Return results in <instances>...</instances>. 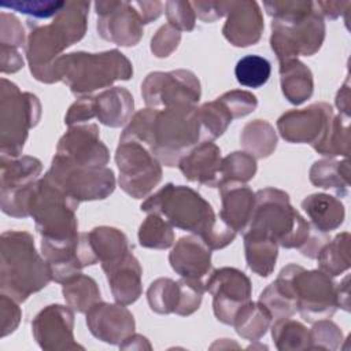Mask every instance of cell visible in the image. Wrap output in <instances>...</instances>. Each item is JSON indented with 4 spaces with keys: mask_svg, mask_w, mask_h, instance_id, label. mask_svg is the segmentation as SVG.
Wrapping results in <instances>:
<instances>
[{
    "mask_svg": "<svg viewBox=\"0 0 351 351\" xmlns=\"http://www.w3.org/2000/svg\"><path fill=\"white\" fill-rule=\"evenodd\" d=\"M141 211L159 214L171 226L199 236L211 250L226 247L237 234L214 214L208 202L184 185L166 184L141 204Z\"/></svg>",
    "mask_w": 351,
    "mask_h": 351,
    "instance_id": "cell-1",
    "label": "cell"
},
{
    "mask_svg": "<svg viewBox=\"0 0 351 351\" xmlns=\"http://www.w3.org/2000/svg\"><path fill=\"white\" fill-rule=\"evenodd\" d=\"M248 229L270 236L285 248H299L304 256L317 258L329 239L315 230L289 203L281 189L265 188L255 193V210Z\"/></svg>",
    "mask_w": 351,
    "mask_h": 351,
    "instance_id": "cell-2",
    "label": "cell"
},
{
    "mask_svg": "<svg viewBox=\"0 0 351 351\" xmlns=\"http://www.w3.org/2000/svg\"><path fill=\"white\" fill-rule=\"evenodd\" d=\"M88 12L89 1H66L51 23L41 25L34 19L27 21L30 32L25 51L36 80L47 82L49 69L62 56V51L84 37Z\"/></svg>",
    "mask_w": 351,
    "mask_h": 351,
    "instance_id": "cell-3",
    "label": "cell"
},
{
    "mask_svg": "<svg viewBox=\"0 0 351 351\" xmlns=\"http://www.w3.org/2000/svg\"><path fill=\"white\" fill-rule=\"evenodd\" d=\"M51 281L48 263L36 251L32 234L7 230L1 234L0 288L18 303Z\"/></svg>",
    "mask_w": 351,
    "mask_h": 351,
    "instance_id": "cell-4",
    "label": "cell"
},
{
    "mask_svg": "<svg viewBox=\"0 0 351 351\" xmlns=\"http://www.w3.org/2000/svg\"><path fill=\"white\" fill-rule=\"evenodd\" d=\"M133 69L128 58L117 49L86 53L73 52L58 58L48 73L47 84L63 81L74 95L103 89L119 80H129Z\"/></svg>",
    "mask_w": 351,
    "mask_h": 351,
    "instance_id": "cell-5",
    "label": "cell"
},
{
    "mask_svg": "<svg viewBox=\"0 0 351 351\" xmlns=\"http://www.w3.org/2000/svg\"><path fill=\"white\" fill-rule=\"evenodd\" d=\"M77 207V200L45 177L33 184L26 203L27 215L33 217L41 240L55 245L71 243L78 237Z\"/></svg>",
    "mask_w": 351,
    "mask_h": 351,
    "instance_id": "cell-6",
    "label": "cell"
},
{
    "mask_svg": "<svg viewBox=\"0 0 351 351\" xmlns=\"http://www.w3.org/2000/svg\"><path fill=\"white\" fill-rule=\"evenodd\" d=\"M197 143H202L197 107L176 106L155 111L149 151L160 163L178 166Z\"/></svg>",
    "mask_w": 351,
    "mask_h": 351,
    "instance_id": "cell-7",
    "label": "cell"
},
{
    "mask_svg": "<svg viewBox=\"0 0 351 351\" xmlns=\"http://www.w3.org/2000/svg\"><path fill=\"white\" fill-rule=\"evenodd\" d=\"M41 106L29 92L1 78L0 93V143L1 158H18L23 149L29 129L38 123Z\"/></svg>",
    "mask_w": 351,
    "mask_h": 351,
    "instance_id": "cell-8",
    "label": "cell"
},
{
    "mask_svg": "<svg viewBox=\"0 0 351 351\" xmlns=\"http://www.w3.org/2000/svg\"><path fill=\"white\" fill-rule=\"evenodd\" d=\"M325 22L314 8L300 16L271 21L270 45L281 63L295 60L298 56H311L322 45Z\"/></svg>",
    "mask_w": 351,
    "mask_h": 351,
    "instance_id": "cell-9",
    "label": "cell"
},
{
    "mask_svg": "<svg viewBox=\"0 0 351 351\" xmlns=\"http://www.w3.org/2000/svg\"><path fill=\"white\" fill-rule=\"evenodd\" d=\"M115 162L121 188L134 199L145 197L162 180L160 162L136 140H119Z\"/></svg>",
    "mask_w": 351,
    "mask_h": 351,
    "instance_id": "cell-10",
    "label": "cell"
},
{
    "mask_svg": "<svg viewBox=\"0 0 351 351\" xmlns=\"http://www.w3.org/2000/svg\"><path fill=\"white\" fill-rule=\"evenodd\" d=\"M288 271L298 299V311L307 322L329 318L337 307L336 285L322 270H304L288 265Z\"/></svg>",
    "mask_w": 351,
    "mask_h": 351,
    "instance_id": "cell-11",
    "label": "cell"
},
{
    "mask_svg": "<svg viewBox=\"0 0 351 351\" xmlns=\"http://www.w3.org/2000/svg\"><path fill=\"white\" fill-rule=\"evenodd\" d=\"M108 149L95 123L71 126L59 140L52 165L66 169H99L108 162Z\"/></svg>",
    "mask_w": 351,
    "mask_h": 351,
    "instance_id": "cell-12",
    "label": "cell"
},
{
    "mask_svg": "<svg viewBox=\"0 0 351 351\" xmlns=\"http://www.w3.org/2000/svg\"><path fill=\"white\" fill-rule=\"evenodd\" d=\"M144 101L151 108L195 106L200 99V82L192 71H155L141 85Z\"/></svg>",
    "mask_w": 351,
    "mask_h": 351,
    "instance_id": "cell-13",
    "label": "cell"
},
{
    "mask_svg": "<svg viewBox=\"0 0 351 351\" xmlns=\"http://www.w3.org/2000/svg\"><path fill=\"white\" fill-rule=\"evenodd\" d=\"M213 295V308L218 321L233 325L237 311L251 300V281L234 267L214 270L204 284Z\"/></svg>",
    "mask_w": 351,
    "mask_h": 351,
    "instance_id": "cell-14",
    "label": "cell"
},
{
    "mask_svg": "<svg viewBox=\"0 0 351 351\" xmlns=\"http://www.w3.org/2000/svg\"><path fill=\"white\" fill-rule=\"evenodd\" d=\"M44 177L78 203L106 199L115 188V177L108 167L66 169L52 165Z\"/></svg>",
    "mask_w": 351,
    "mask_h": 351,
    "instance_id": "cell-15",
    "label": "cell"
},
{
    "mask_svg": "<svg viewBox=\"0 0 351 351\" xmlns=\"http://www.w3.org/2000/svg\"><path fill=\"white\" fill-rule=\"evenodd\" d=\"M332 107L315 103L303 110H292L277 121L281 137L289 143L311 144L315 149L328 136L333 122Z\"/></svg>",
    "mask_w": 351,
    "mask_h": 351,
    "instance_id": "cell-16",
    "label": "cell"
},
{
    "mask_svg": "<svg viewBox=\"0 0 351 351\" xmlns=\"http://www.w3.org/2000/svg\"><path fill=\"white\" fill-rule=\"evenodd\" d=\"M95 11L101 38L122 47H133L141 40L144 23L132 1H96Z\"/></svg>",
    "mask_w": 351,
    "mask_h": 351,
    "instance_id": "cell-17",
    "label": "cell"
},
{
    "mask_svg": "<svg viewBox=\"0 0 351 351\" xmlns=\"http://www.w3.org/2000/svg\"><path fill=\"white\" fill-rule=\"evenodd\" d=\"M225 38L234 47L254 45L261 40L265 23L256 1H225Z\"/></svg>",
    "mask_w": 351,
    "mask_h": 351,
    "instance_id": "cell-18",
    "label": "cell"
},
{
    "mask_svg": "<svg viewBox=\"0 0 351 351\" xmlns=\"http://www.w3.org/2000/svg\"><path fill=\"white\" fill-rule=\"evenodd\" d=\"M73 311L60 304H51L43 308L32 322L33 335L41 348L80 347L73 340Z\"/></svg>",
    "mask_w": 351,
    "mask_h": 351,
    "instance_id": "cell-19",
    "label": "cell"
},
{
    "mask_svg": "<svg viewBox=\"0 0 351 351\" xmlns=\"http://www.w3.org/2000/svg\"><path fill=\"white\" fill-rule=\"evenodd\" d=\"M86 324L97 339L115 344L129 337L134 330V319L123 304L97 302L86 311Z\"/></svg>",
    "mask_w": 351,
    "mask_h": 351,
    "instance_id": "cell-20",
    "label": "cell"
},
{
    "mask_svg": "<svg viewBox=\"0 0 351 351\" xmlns=\"http://www.w3.org/2000/svg\"><path fill=\"white\" fill-rule=\"evenodd\" d=\"M221 149L211 141L197 144L178 162L186 180L210 188L218 186L221 182Z\"/></svg>",
    "mask_w": 351,
    "mask_h": 351,
    "instance_id": "cell-21",
    "label": "cell"
},
{
    "mask_svg": "<svg viewBox=\"0 0 351 351\" xmlns=\"http://www.w3.org/2000/svg\"><path fill=\"white\" fill-rule=\"evenodd\" d=\"M169 262L181 277L200 280L211 270V248L196 234L184 236L173 247Z\"/></svg>",
    "mask_w": 351,
    "mask_h": 351,
    "instance_id": "cell-22",
    "label": "cell"
},
{
    "mask_svg": "<svg viewBox=\"0 0 351 351\" xmlns=\"http://www.w3.org/2000/svg\"><path fill=\"white\" fill-rule=\"evenodd\" d=\"M218 188L222 197L219 218L236 233L247 230L255 210V192L243 182H223Z\"/></svg>",
    "mask_w": 351,
    "mask_h": 351,
    "instance_id": "cell-23",
    "label": "cell"
},
{
    "mask_svg": "<svg viewBox=\"0 0 351 351\" xmlns=\"http://www.w3.org/2000/svg\"><path fill=\"white\" fill-rule=\"evenodd\" d=\"M114 299L119 304H130L141 295V267L138 261L129 251L115 262L101 266Z\"/></svg>",
    "mask_w": 351,
    "mask_h": 351,
    "instance_id": "cell-24",
    "label": "cell"
},
{
    "mask_svg": "<svg viewBox=\"0 0 351 351\" xmlns=\"http://www.w3.org/2000/svg\"><path fill=\"white\" fill-rule=\"evenodd\" d=\"M93 115L104 125L119 128L129 122L133 112V96L128 89L114 86L92 97Z\"/></svg>",
    "mask_w": 351,
    "mask_h": 351,
    "instance_id": "cell-25",
    "label": "cell"
},
{
    "mask_svg": "<svg viewBox=\"0 0 351 351\" xmlns=\"http://www.w3.org/2000/svg\"><path fill=\"white\" fill-rule=\"evenodd\" d=\"M302 208L310 219V225L322 233L340 226L344 219V206L336 197L326 193H313L302 202Z\"/></svg>",
    "mask_w": 351,
    "mask_h": 351,
    "instance_id": "cell-26",
    "label": "cell"
},
{
    "mask_svg": "<svg viewBox=\"0 0 351 351\" xmlns=\"http://www.w3.org/2000/svg\"><path fill=\"white\" fill-rule=\"evenodd\" d=\"M244 248L247 265L254 273L261 277L271 274L278 254L276 240L259 230L247 229L244 233Z\"/></svg>",
    "mask_w": 351,
    "mask_h": 351,
    "instance_id": "cell-27",
    "label": "cell"
},
{
    "mask_svg": "<svg viewBox=\"0 0 351 351\" xmlns=\"http://www.w3.org/2000/svg\"><path fill=\"white\" fill-rule=\"evenodd\" d=\"M259 302L276 319L291 317L298 310V299L287 266L280 271L277 280L261 293Z\"/></svg>",
    "mask_w": 351,
    "mask_h": 351,
    "instance_id": "cell-28",
    "label": "cell"
},
{
    "mask_svg": "<svg viewBox=\"0 0 351 351\" xmlns=\"http://www.w3.org/2000/svg\"><path fill=\"white\" fill-rule=\"evenodd\" d=\"M41 162L33 156L1 158V193L23 189L37 181Z\"/></svg>",
    "mask_w": 351,
    "mask_h": 351,
    "instance_id": "cell-29",
    "label": "cell"
},
{
    "mask_svg": "<svg viewBox=\"0 0 351 351\" xmlns=\"http://www.w3.org/2000/svg\"><path fill=\"white\" fill-rule=\"evenodd\" d=\"M281 89L289 103L299 106L313 95V74L298 59L280 64Z\"/></svg>",
    "mask_w": 351,
    "mask_h": 351,
    "instance_id": "cell-30",
    "label": "cell"
},
{
    "mask_svg": "<svg viewBox=\"0 0 351 351\" xmlns=\"http://www.w3.org/2000/svg\"><path fill=\"white\" fill-rule=\"evenodd\" d=\"M88 236L101 266L115 262L130 251L128 239L119 229L100 226L89 232Z\"/></svg>",
    "mask_w": 351,
    "mask_h": 351,
    "instance_id": "cell-31",
    "label": "cell"
},
{
    "mask_svg": "<svg viewBox=\"0 0 351 351\" xmlns=\"http://www.w3.org/2000/svg\"><path fill=\"white\" fill-rule=\"evenodd\" d=\"M310 181L324 189H332L337 195L348 192V162L337 160H317L310 169Z\"/></svg>",
    "mask_w": 351,
    "mask_h": 351,
    "instance_id": "cell-32",
    "label": "cell"
},
{
    "mask_svg": "<svg viewBox=\"0 0 351 351\" xmlns=\"http://www.w3.org/2000/svg\"><path fill=\"white\" fill-rule=\"evenodd\" d=\"M240 143L254 158H266L276 149L277 136L269 122L255 119L243 128Z\"/></svg>",
    "mask_w": 351,
    "mask_h": 351,
    "instance_id": "cell-33",
    "label": "cell"
},
{
    "mask_svg": "<svg viewBox=\"0 0 351 351\" xmlns=\"http://www.w3.org/2000/svg\"><path fill=\"white\" fill-rule=\"evenodd\" d=\"M271 314L261 302H248L236 314L233 325L236 332L250 340H258L266 333L270 325Z\"/></svg>",
    "mask_w": 351,
    "mask_h": 351,
    "instance_id": "cell-34",
    "label": "cell"
},
{
    "mask_svg": "<svg viewBox=\"0 0 351 351\" xmlns=\"http://www.w3.org/2000/svg\"><path fill=\"white\" fill-rule=\"evenodd\" d=\"M62 292L67 304L78 313H86L100 302V291L96 281L81 273L63 282Z\"/></svg>",
    "mask_w": 351,
    "mask_h": 351,
    "instance_id": "cell-35",
    "label": "cell"
},
{
    "mask_svg": "<svg viewBox=\"0 0 351 351\" xmlns=\"http://www.w3.org/2000/svg\"><path fill=\"white\" fill-rule=\"evenodd\" d=\"M319 267L324 273L339 276L350 267V234H337L332 241L322 245L317 255Z\"/></svg>",
    "mask_w": 351,
    "mask_h": 351,
    "instance_id": "cell-36",
    "label": "cell"
},
{
    "mask_svg": "<svg viewBox=\"0 0 351 351\" xmlns=\"http://www.w3.org/2000/svg\"><path fill=\"white\" fill-rule=\"evenodd\" d=\"M197 115L202 143L213 141L214 138L219 137L233 119L232 114L219 99L203 104L200 108H197Z\"/></svg>",
    "mask_w": 351,
    "mask_h": 351,
    "instance_id": "cell-37",
    "label": "cell"
},
{
    "mask_svg": "<svg viewBox=\"0 0 351 351\" xmlns=\"http://www.w3.org/2000/svg\"><path fill=\"white\" fill-rule=\"evenodd\" d=\"M138 241L141 247L165 250L173 245L174 233L171 225L159 214H148L138 229Z\"/></svg>",
    "mask_w": 351,
    "mask_h": 351,
    "instance_id": "cell-38",
    "label": "cell"
},
{
    "mask_svg": "<svg viewBox=\"0 0 351 351\" xmlns=\"http://www.w3.org/2000/svg\"><path fill=\"white\" fill-rule=\"evenodd\" d=\"M271 73L270 62L259 55H247L241 58L234 67V75L239 84L247 88L263 86Z\"/></svg>",
    "mask_w": 351,
    "mask_h": 351,
    "instance_id": "cell-39",
    "label": "cell"
},
{
    "mask_svg": "<svg viewBox=\"0 0 351 351\" xmlns=\"http://www.w3.org/2000/svg\"><path fill=\"white\" fill-rule=\"evenodd\" d=\"M255 173H256V160L252 155H250L245 151L232 152L222 159L219 185L223 182L245 184L255 176Z\"/></svg>",
    "mask_w": 351,
    "mask_h": 351,
    "instance_id": "cell-40",
    "label": "cell"
},
{
    "mask_svg": "<svg viewBox=\"0 0 351 351\" xmlns=\"http://www.w3.org/2000/svg\"><path fill=\"white\" fill-rule=\"evenodd\" d=\"M178 281L176 282L171 278H158L147 291V299L151 310L159 314L174 313L178 304Z\"/></svg>",
    "mask_w": 351,
    "mask_h": 351,
    "instance_id": "cell-41",
    "label": "cell"
},
{
    "mask_svg": "<svg viewBox=\"0 0 351 351\" xmlns=\"http://www.w3.org/2000/svg\"><path fill=\"white\" fill-rule=\"evenodd\" d=\"M66 1H53V0H12L8 3H1L3 10L10 8L22 14L30 15L34 21L48 19L56 16L59 11L64 7Z\"/></svg>",
    "mask_w": 351,
    "mask_h": 351,
    "instance_id": "cell-42",
    "label": "cell"
},
{
    "mask_svg": "<svg viewBox=\"0 0 351 351\" xmlns=\"http://www.w3.org/2000/svg\"><path fill=\"white\" fill-rule=\"evenodd\" d=\"M271 335L280 350L292 348L293 340H311L307 329L300 322L289 319L288 317L276 319L271 328Z\"/></svg>",
    "mask_w": 351,
    "mask_h": 351,
    "instance_id": "cell-43",
    "label": "cell"
},
{
    "mask_svg": "<svg viewBox=\"0 0 351 351\" xmlns=\"http://www.w3.org/2000/svg\"><path fill=\"white\" fill-rule=\"evenodd\" d=\"M180 287V296H178V304L176 308V314L178 315H189L195 313L200 303L204 293V285L200 280L193 278H181L178 281Z\"/></svg>",
    "mask_w": 351,
    "mask_h": 351,
    "instance_id": "cell-44",
    "label": "cell"
},
{
    "mask_svg": "<svg viewBox=\"0 0 351 351\" xmlns=\"http://www.w3.org/2000/svg\"><path fill=\"white\" fill-rule=\"evenodd\" d=\"M165 11L169 25L176 27L178 32H191L195 27L196 14L191 1L171 0L165 3Z\"/></svg>",
    "mask_w": 351,
    "mask_h": 351,
    "instance_id": "cell-45",
    "label": "cell"
},
{
    "mask_svg": "<svg viewBox=\"0 0 351 351\" xmlns=\"http://www.w3.org/2000/svg\"><path fill=\"white\" fill-rule=\"evenodd\" d=\"M234 118H241L252 112L256 106V97L247 90H230L218 97Z\"/></svg>",
    "mask_w": 351,
    "mask_h": 351,
    "instance_id": "cell-46",
    "label": "cell"
},
{
    "mask_svg": "<svg viewBox=\"0 0 351 351\" xmlns=\"http://www.w3.org/2000/svg\"><path fill=\"white\" fill-rule=\"evenodd\" d=\"M0 44L16 49L25 45V32L19 19L5 11L0 14Z\"/></svg>",
    "mask_w": 351,
    "mask_h": 351,
    "instance_id": "cell-47",
    "label": "cell"
},
{
    "mask_svg": "<svg viewBox=\"0 0 351 351\" xmlns=\"http://www.w3.org/2000/svg\"><path fill=\"white\" fill-rule=\"evenodd\" d=\"M181 33L171 25H163L151 40V51L158 58L169 56L180 44Z\"/></svg>",
    "mask_w": 351,
    "mask_h": 351,
    "instance_id": "cell-48",
    "label": "cell"
},
{
    "mask_svg": "<svg viewBox=\"0 0 351 351\" xmlns=\"http://www.w3.org/2000/svg\"><path fill=\"white\" fill-rule=\"evenodd\" d=\"M263 7L273 19H287L310 12L314 1H265Z\"/></svg>",
    "mask_w": 351,
    "mask_h": 351,
    "instance_id": "cell-49",
    "label": "cell"
},
{
    "mask_svg": "<svg viewBox=\"0 0 351 351\" xmlns=\"http://www.w3.org/2000/svg\"><path fill=\"white\" fill-rule=\"evenodd\" d=\"M18 302L12 298H10L5 293H1L0 298V318H1V336H7L10 332H14V329L19 324L21 318V308L16 304Z\"/></svg>",
    "mask_w": 351,
    "mask_h": 351,
    "instance_id": "cell-50",
    "label": "cell"
},
{
    "mask_svg": "<svg viewBox=\"0 0 351 351\" xmlns=\"http://www.w3.org/2000/svg\"><path fill=\"white\" fill-rule=\"evenodd\" d=\"M92 118H95L93 115V106H92V97L90 96H85L78 99L75 103H73L66 114L64 122L69 126H75L78 123L90 121Z\"/></svg>",
    "mask_w": 351,
    "mask_h": 351,
    "instance_id": "cell-51",
    "label": "cell"
},
{
    "mask_svg": "<svg viewBox=\"0 0 351 351\" xmlns=\"http://www.w3.org/2000/svg\"><path fill=\"white\" fill-rule=\"evenodd\" d=\"M195 14L204 22H214L225 15V1H191Z\"/></svg>",
    "mask_w": 351,
    "mask_h": 351,
    "instance_id": "cell-52",
    "label": "cell"
},
{
    "mask_svg": "<svg viewBox=\"0 0 351 351\" xmlns=\"http://www.w3.org/2000/svg\"><path fill=\"white\" fill-rule=\"evenodd\" d=\"M0 58H1V73H15L23 67V59L16 48L0 44Z\"/></svg>",
    "mask_w": 351,
    "mask_h": 351,
    "instance_id": "cell-53",
    "label": "cell"
},
{
    "mask_svg": "<svg viewBox=\"0 0 351 351\" xmlns=\"http://www.w3.org/2000/svg\"><path fill=\"white\" fill-rule=\"evenodd\" d=\"M132 4L141 16L144 25L158 19L165 8V4L162 1H132Z\"/></svg>",
    "mask_w": 351,
    "mask_h": 351,
    "instance_id": "cell-54",
    "label": "cell"
},
{
    "mask_svg": "<svg viewBox=\"0 0 351 351\" xmlns=\"http://www.w3.org/2000/svg\"><path fill=\"white\" fill-rule=\"evenodd\" d=\"M314 5L318 11V14L324 18L336 19L341 15L343 11H347V8L351 5L350 1H314Z\"/></svg>",
    "mask_w": 351,
    "mask_h": 351,
    "instance_id": "cell-55",
    "label": "cell"
}]
</instances>
